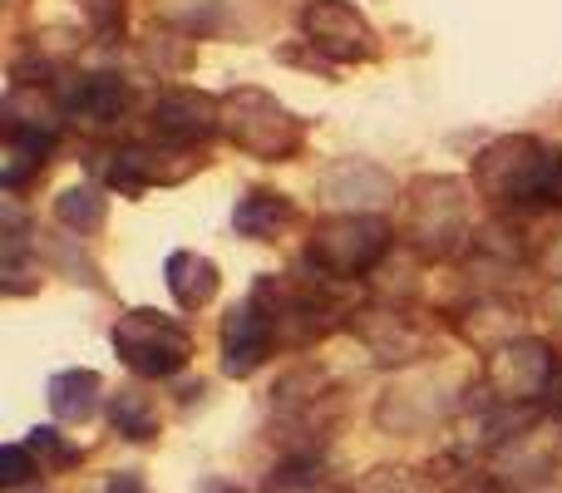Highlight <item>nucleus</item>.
<instances>
[{
    "instance_id": "f257e3e1",
    "label": "nucleus",
    "mask_w": 562,
    "mask_h": 493,
    "mask_svg": "<svg viewBox=\"0 0 562 493\" xmlns=\"http://www.w3.org/2000/svg\"><path fill=\"white\" fill-rule=\"evenodd\" d=\"M114 350L138 376H173V370L188 366L193 340H188V330L178 321L158 316V311H128L114 326Z\"/></svg>"
},
{
    "instance_id": "f03ea898",
    "label": "nucleus",
    "mask_w": 562,
    "mask_h": 493,
    "mask_svg": "<svg viewBox=\"0 0 562 493\" xmlns=\"http://www.w3.org/2000/svg\"><path fill=\"white\" fill-rule=\"evenodd\" d=\"M227 114H233L227 119L233 144H243L247 154L267 158V164H281L301 148V128L291 124V114L267 94H257V89H243V94L227 99Z\"/></svg>"
},
{
    "instance_id": "7ed1b4c3",
    "label": "nucleus",
    "mask_w": 562,
    "mask_h": 493,
    "mask_svg": "<svg viewBox=\"0 0 562 493\" xmlns=\"http://www.w3.org/2000/svg\"><path fill=\"white\" fill-rule=\"evenodd\" d=\"M380 251H385V223L370 217H340L321 227V237H311V261H321L330 277H356Z\"/></svg>"
},
{
    "instance_id": "20e7f679",
    "label": "nucleus",
    "mask_w": 562,
    "mask_h": 493,
    "mask_svg": "<svg viewBox=\"0 0 562 493\" xmlns=\"http://www.w3.org/2000/svg\"><path fill=\"white\" fill-rule=\"evenodd\" d=\"M306 35L321 55L330 59H370L375 55V35L360 20V10H350L346 0H321L306 10Z\"/></svg>"
},
{
    "instance_id": "39448f33",
    "label": "nucleus",
    "mask_w": 562,
    "mask_h": 493,
    "mask_svg": "<svg viewBox=\"0 0 562 493\" xmlns=\"http://www.w3.org/2000/svg\"><path fill=\"white\" fill-rule=\"evenodd\" d=\"M272 346H277V321L267 316L257 296L227 316V326H223V366H227V376H252V370L272 356Z\"/></svg>"
},
{
    "instance_id": "423d86ee",
    "label": "nucleus",
    "mask_w": 562,
    "mask_h": 493,
    "mask_svg": "<svg viewBox=\"0 0 562 493\" xmlns=\"http://www.w3.org/2000/svg\"><path fill=\"white\" fill-rule=\"evenodd\" d=\"M217 128V104L193 89H168L154 104V134L164 144H198Z\"/></svg>"
},
{
    "instance_id": "0eeeda50",
    "label": "nucleus",
    "mask_w": 562,
    "mask_h": 493,
    "mask_svg": "<svg viewBox=\"0 0 562 493\" xmlns=\"http://www.w3.org/2000/svg\"><path fill=\"white\" fill-rule=\"evenodd\" d=\"M233 223H237V233L252 237V243H277V233H286V227L296 223V208H291V198L252 188V193L237 203Z\"/></svg>"
},
{
    "instance_id": "6e6552de",
    "label": "nucleus",
    "mask_w": 562,
    "mask_h": 493,
    "mask_svg": "<svg viewBox=\"0 0 562 493\" xmlns=\"http://www.w3.org/2000/svg\"><path fill=\"white\" fill-rule=\"evenodd\" d=\"M69 114L79 119H94V124H109V119H119L128 109V85L114 75H85L75 89H69Z\"/></svg>"
},
{
    "instance_id": "1a4fd4ad",
    "label": "nucleus",
    "mask_w": 562,
    "mask_h": 493,
    "mask_svg": "<svg viewBox=\"0 0 562 493\" xmlns=\"http://www.w3.org/2000/svg\"><path fill=\"white\" fill-rule=\"evenodd\" d=\"M168 291L178 296V306H207L217 296V267L198 251H173L168 257Z\"/></svg>"
},
{
    "instance_id": "9d476101",
    "label": "nucleus",
    "mask_w": 562,
    "mask_h": 493,
    "mask_svg": "<svg viewBox=\"0 0 562 493\" xmlns=\"http://www.w3.org/2000/svg\"><path fill=\"white\" fill-rule=\"evenodd\" d=\"M548 370L553 366H548V356L538 346L518 350V356L508 350V356L494 366V385H498V395L504 400H533L538 390L548 385Z\"/></svg>"
},
{
    "instance_id": "9b49d317",
    "label": "nucleus",
    "mask_w": 562,
    "mask_h": 493,
    "mask_svg": "<svg viewBox=\"0 0 562 493\" xmlns=\"http://www.w3.org/2000/svg\"><path fill=\"white\" fill-rule=\"evenodd\" d=\"M99 405V376L94 370H65V376L49 380V410H55L59 419H69V425H79V419H89Z\"/></svg>"
},
{
    "instance_id": "f8f14e48",
    "label": "nucleus",
    "mask_w": 562,
    "mask_h": 493,
    "mask_svg": "<svg viewBox=\"0 0 562 493\" xmlns=\"http://www.w3.org/2000/svg\"><path fill=\"white\" fill-rule=\"evenodd\" d=\"M109 419H114V429L124 439H134V445L158 435V410L144 390H119V395L109 400Z\"/></svg>"
},
{
    "instance_id": "ddd939ff",
    "label": "nucleus",
    "mask_w": 562,
    "mask_h": 493,
    "mask_svg": "<svg viewBox=\"0 0 562 493\" xmlns=\"http://www.w3.org/2000/svg\"><path fill=\"white\" fill-rule=\"evenodd\" d=\"M267 493H330V469L316 455H296L272 469Z\"/></svg>"
},
{
    "instance_id": "4468645a",
    "label": "nucleus",
    "mask_w": 562,
    "mask_h": 493,
    "mask_svg": "<svg viewBox=\"0 0 562 493\" xmlns=\"http://www.w3.org/2000/svg\"><path fill=\"white\" fill-rule=\"evenodd\" d=\"M59 223L79 227V233H94V227L104 223V198L89 193V188H69V193L59 198Z\"/></svg>"
},
{
    "instance_id": "2eb2a0df",
    "label": "nucleus",
    "mask_w": 562,
    "mask_h": 493,
    "mask_svg": "<svg viewBox=\"0 0 562 493\" xmlns=\"http://www.w3.org/2000/svg\"><path fill=\"white\" fill-rule=\"evenodd\" d=\"M350 493H425V484L415 479V469H370Z\"/></svg>"
},
{
    "instance_id": "dca6fc26",
    "label": "nucleus",
    "mask_w": 562,
    "mask_h": 493,
    "mask_svg": "<svg viewBox=\"0 0 562 493\" xmlns=\"http://www.w3.org/2000/svg\"><path fill=\"white\" fill-rule=\"evenodd\" d=\"M30 455H35V464H40V474H45V464L49 469H65V464H75V449L65 445V439L55 435V429H35V439H30Z\"/></svg>"
},
{
    "instance_id": "f3484780",
    "label": "nucleus",
    "mask_w": 562,
    "mask_h": 493,
    "mask_svg": "<svg viewBox=\"0 0 562 493\" xmlns=\"http://www.w3.org/2000/svg\"><path fill=\"white\" fill-rule=\"evenodd\" d=\"M30 474H40L35 455H30L25 445H5V455H0V484H5V489H20Z\"/></svg>"
},
{
    "instance_id": "a211bd4d",
    "label": "nucleus",
    "mask_w": 562,
    "mask_h": 493,
    "mask_svg": "<svg viewBox=\"0 0 562 493\" xmlns=\"http://www.w3.org/2000/svg\"><path fill=\"white\" fill-rule=\"evenodd\" d=\"M109 493H144V484H138L134 474H119L114 484H109Z\"/></svg>"
},
{
    "instance_id": "6ab92c4d",
    "label": "nucleus",
    "mask_w": 562,
    "mask_h": 493,
    "mask_svg": "<svg viewBox=\"0 0 562 493\" xmlns=\"http://www.w3.org/2000/svg\"><path fill=\"white\" fill-rule=\"evenodd\" d=\"M548 198H553V203H562V158L553 164V183H548Z\"/></svg>"
},
{
    "instance_id": "aec40b11",
    "label": "nucleus",
    "mask_w": 562,
    "mask_h": 493,
    "mask_svg": "<svg viewBox=\"0 0 562 493\" xmlns=\"http://www.w3.org/2000/svg\"><path fill=\"white\" fill-rule=\"evenodd\" d=\"M203 493H247V489H233V484H223V479H203Z\"/></svg>"
},
{
    "instance_id": "412c9836",
    "label": "nucleus",
    "mask_w": 562,
    "mask_h": 493,
    "mask_svg": "<svg viewBox=\"0 0 562 493\" xmlns=\"http://www.w3.org/2000/svg\"><path fill=\"white\" fill-rule=\"evenodd\" d=\"M459 493H494V484H488V479H474V484H464Z\"/></svg>"
},
{
    "instance_id": "4be33fe9",
    "label": "nucleus",
    "mask_w": 562,
    "mask_h": 493,
    "mask_svg": "<svg viewBox=\"0 0 562 493\" xmlns=\"http://www.w3.org/2000/svg\"><path fill=\"white\" fill-rule=\"evenodd\" d=\"M558 410H562V390H558Z\"/></svg>"
}]
</instances>
